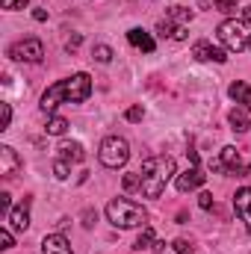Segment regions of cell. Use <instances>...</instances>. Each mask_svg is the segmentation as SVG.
Wrapping results in <instances>:
<instances>
[{"mask_svg": "<svg viewBox=\"0 0 251 254\" xmlns=\"http://www.w3.org/2000/svg\"><path fill=\"white\" fill-rule=\"evenodd\" d=\"M89 95H92V77L86 71H80V74H71L65 80H57L42 95V110L45 113H54L60 104H83Z\"/></svg>", "mask_w": 251, "mask_h": 254, "instance_id": "1", "label": "cell"}, {"mask_svg": "<svg viewBox=\"0 0 251 254\" xmlns=\"http://www.w3.org/2000/svg\"><path fill=\"white\" fill-rule=\"evenodd\" d=\"M178 172H175V160L172 157H148L145 163H142V172H139V178H142V195L145 198H160L166 187H169V181L175 178Z\"/></svg>", "mask_w": 251, "mask_h": 254, "instance_id": "2", "label": "cell"}, {"mask_svg": "<svg viewBox=\"0 0 251 254\" xmlns=\"http://www.w3.org/2000/svg\"><path fill=\"white\" fill-rule=\"evenodd\" d=\"M107 219H110V225H116V228H145V222H148V210L142 207V204H136V201H130V198H113L110 204H107Z\"/></svg>", "mask_w": 251, "mask_h": 254, "instance_id": "3", "label": "cell"}, {"mask_svg": "<svg viewBox=\"0 0 251 254\" xmlns=\"http://www.w3.org/2000/svg\"><path fill=\"white\" fill-rule=\"evenodd\" d=\"M219 39H222V45L231 51V54H240V51H246L251 42V27L246 21H237V18H228V21H222L219 24Z\"/></svg>", "mask_w": 251, "mask_h": 254, "instance_id": "4", "label": "cell"}, {"mask_svg": "<svg viewBox=\"0 0 251 254\" xmlns=\"http://www.w3.org/2000/svg\"><path fill=\"white\" fill-rule=\"evenodd\" d=\"M98 157H101V163L107 169H122V166H127V160H130V145H127V139H122V136H107L101 142V148H98Z\"/></svg>", "mask_w": 251, "mask_h": 254, "instance_id": "5", "label": "cell"}, {"mask_svg": "<svg viewBox=\"0 0 251 254\" xmlns=\"http://www.w3.org/2000/svg\"><path fill=\"white\" fill-rule=\"evenodd\" d=\"M213 169L216 172H222V175H249L251 172V166H243L240 163V151L237 148H222V154L213 160Z\"/></svg>", "mask_w": 251, "mask_h": 254, "instance_id": "6", "label": "cell"}, {"mask_svg": "<svg viewBox=\"0 0 251 254\" xmlns=\"http://www.w3.org/2000/svg\"><path fill=\"white\" fill-rule=\"evenodd\" d=\"M9 57L18 60V63H42L45 48H42L39 39H21V42H15V45L9 48Z\"/></svg>", "mask_w": 251, "mask_h": 254, "instance_id": "7", "label": "cell"}, {"mask_svg": "<svg viewBox=\"0 0 251 254\" xmlns=\"http://www.w3.org/2000/svg\"><path fill=\"white\" fill-rule=\"evenodd\" d=\"M204 181H207V175L198 166H192L184 175L175 178V187H178V192H192V190H198V187H204Z\"/></svg>", "mask_w": 251, "mask_h": 254, "instance_id": "8", "label": "cell"}, {"mask_svg": "<svg viewBox=\"0 0 251 254\" xmlns=\"http://www.w3.org/2000/svg\"><path fill=\"white\" fill-rule=\"evenodd\" d=\"M192 57L198 60V63H228V54L222 51V48H213L210 42H198L195 48H192Z\"/></svg>", "mask_w": 251, "mask_h": 254, "instance_id": "9", "label": "cell"}, {"mask_svg": "<svg viewBox=\"0 0 251 254\" xmlns=\"http://www.w3.org/2000/svg\"><path fill=\"white\" fill-rule=\"evenodd\" d=\"M234 210H237L240 222H246V228L251 231V187L237 190V195H234Z\"/></svg>", "mask_w": 251, "mask_h": 254, "instance_id": "10", "label": "cell"}, {"mask_svg": "<svg viewBox=\"0 0 251 254\" xmlns=\"http://www.w3.org/2000/svg\"><path fill=\"white\" fill-rule=\"evenodd\" d=\"M30 198H24L21 204H15L12 210H9V225L15 228V231H27L30 228Z\"/></svg>", "mask_w": 251, "mask_h": 254, "instance_id": "11", "label": "cell"}, {"mask_svg": "<svg viewBox=\"0 0 251 254\" xmlns=\"http://www.w3.org/2000/svg\"><path fill=\"white\" fill-rule=\"evenodd\" d=\"M18 169H21V157L15 154V148L0 145V175H3V178H12Z\"/></svg>", "mask_w": 251, "mask_h": 254, "instance_id": "12", "label": "cell"}, {"mask_svg": "<svg viewBox=\"0 0 251 254\" xmlns=\"http://www.w3.org/2000/svg\"><path fill=\"white\" fill-rule=\"evenodd\" d=\"M228 95L240 104V110H246L251 113V86L249 83H243V80H237V83H231V89H228Z\"/></svg>", "mask_w": 251, "mask_h": 254, "instance_id": "13", "label": "cell"}, {"mask_svg": "<svg viewBox=\"0 0 251 254\" xmlns=\"http://www.w3.org/2000/svg\"><path fill=\"white\" fill-rule=\"evenodd\" d=\"M127 42L133 45V48H139V51H145V54H154V39H151V33H145V30H139V27H133V30H127Z\"/></svg>", "mask_w": 251, "mask_h": 254, "instance_id": "14", "label": "cell"}, {"mask_svg": "<svg viewBox=\"0 0 251 254\" xmlns=\"http://www.w3.org/2000/svg\"><path fill=\"white\" fill-rule=\"evenodd\" d=\"M133 249H136V252H148V249H154V252H160V249H166V243H160V240H157V234H154V231H151V228L145 225V228H142V234L136 237V243H133Z\"/></svg>", "mask_w": 251, "mask_h": 254, "instance_id": "15", "label": "cell"}, {"mask_svg": "<svg viewBox=\"0 0 251 254\" xmlns=\"http://www.w3.org/2000/svg\"><path fill=\"white\" fill-rule=\"evenodd\" d=\"M42 254H74V252H71V246H68V240L63 234H51L42 243Z\"/></svg>", "mask_w": 251, "mask_h": 254, "instance_id": "16", "label": "cell"}, {"mask_svg": "<svg viewBox=\"0 0 251 254\" xmlns=\"http://www.w3.org/2000/svg\"><path fill=\"white\" fill-rule=\"evenodd\" d=\"M60 160H68V163H83L86 160V151L80 142H63L60 145Z\"/></svg>", "mask_w": 251, "mask_h": 254, "instance_id": "17", "label": "cell"}, {"mask_svg": "<svg viewBox=\"0 0 251 254\" xmlns=\"http://www.w3.org/2000/svg\"><path fill=\"white\" fill-rule=\"evenodd\" d=\"M228 125H231L234 133H249L251 119H249V113H246V110H231V113H228Z\"/></svg>", "mask_w": 251, "mask_h": 254, "instance_id": "18", "label": "cell"}, {"mask_svg": "<svg viewBox=\"0 0 251 254\" xmlns=\"http://www.w3.org/2000/svg\"><path fill=\"white\" fill-rule=\"evenodd\" d=\"M157 33H160L163 39H178V42H184V39H187V27L172 24V21H160V24H157Z\"/></svg>", "mask_w": 251, "mask_h": 254, "instance_id": "19", "label": "cell"}, {"mask_svg": "<svg viewBox=\"0 0 251 254\" xmlns=\"http://www.w3.org/2000/svg\"><path fill=\"white\" fill-rule=\"evenodd\" d=\"M169 21H178L181 27H187L189 21H192V12H189L187 6H172L169 9Z\"/></svg>", "mask_w": 251, "mask_h": 254, "instance_id": "20", "label": "cell"}, {"mask_svg": "<svg viewBox=\"0 0 251 254\" xmlns=\"http://www.w3.org/2000/svg\"><path fill=\"white\" fill-rule=\"evenodd\" d=\"M45 130H48L51 136H63L65 130H68V122H65L63 116H54V119L48 122V127H45Z\"/></svg>", "mask_w": 251, "mask_h": 254, "instance_id": "21", "label": "cell"}, {"mask_svg": "<svg viewBox=\"0 0 251 254\" xmlns=\"http://www.w3.org/2000/svg\"><path fill=\"white\" fill-rule=\"evenodd\" d=\"M204 6H213V9H219V12H225V15H231V12H237V3L234 0H201Z\"/></svg>", "mask_w": 251, "mask_h": 254, "instance_id": "22", "label": "cell"}, {"mask_svg": "<svg viewBox=\"0 0 251 254\" xmlns=\"http://www.w3.org/2000/svg\"><path fill=\"white\" fill-rule=\"evenodd\" d=\"M92 57H95V60H98L101 65L113 63V48H110V45H95V51H92Z\"/></svg>", "mask_w": 251, "mask_h": 254, "instance_id": "23", "label": "cell"}, {"mask_svg": "<svg viewBox=\"0 0 251 254\" xmlns=\"http://www.w3.org/2000/svg\"><path fill=\"white\" fill-rule=\"evenodd\" d=\"M68 175H71L68 160H57V163H54V178H57V181H68Z\"/></svg>", "mask_w": 251, "mask_h": 254, "instance_id": "24", "label": "cell"}, {"mask_svg": "<svg viewBox=\"0 0 251 254\" xmlns=\"http://www.w3.org/2000/svg\"><path fill=\"white\" fill-rule=\"evenodd\" d=\"M172 249H175V254H195V246H192L189 240H184V237H181V240H175V243H172Z\"/></svg>", "mask_w": 251, "mask_h": 254, "instance_id": "25", "label": "cell"}, {"mask_svg": "<svg viewBox=\"0 0 251 254\" xmlns=\"http://www.w3.org/2000/svg\"><path fill=\"white\" fill-rule=\"evenodd\" d=\"M3 3V9H9V12H18V9H27L30 6V0H0Z\"/></svg>", "mask_w": 251, "mask_h": 254, "instance_id": "26", "label": "cell"}, {"mask_svg": "<svg viewBox=\"0 0 251 254\" xmlns=\"http://www.w3.org/2000/svg\"><path fill=\"white\" fill-rule=\"evenodd\" d=\"M142 116H145V110H142V104H136V107H130L125 113L127 122H142Z\"/></svg>", "mask_w": 251, "mask_h": 254, "instance_id": "27", "label": "cell"}, {"mask_svg": "<svg viewBox=\"0 0 251 254\" xmlns=\"http://www.w3.org/2000/svg\"><path fill=\"white\" fill-rule=\"evenodd\" d=\"M15 246V240H12V234H9V228H0V249H12Z\"/></svg>", "mask_w": 251, "mask_h": 254, "instance_id": "28", "label": "cell"}, {"mask_svg": "<svg viewBox=\"0 0 251 254\" xmlns=\"http://www.w3.org/2000/svg\"><path fill=\"white\" fill-rule=\"evenodd\" d=\"M139 187H142L139 175H125V190H139Z\"/></svg>", "mask_w": 251, "mask_h": 254, "instance_id": "29", "label": "cell"}, {"mask_svg": "<svg viewBox=\"0 0 251 254\" xmlns=\"http://www.w3.org/2000/svg\"><path fill=\"white\" fill-rule=\"evenodd\" d=\"M0 210L9 216V210H12V195L9 192H0Z\"/></svg>", "mask_w": 251, "mask_h": 254, "instance_id": "30", "label": "cell"}, {"mask_svg": "<svg viewBox=\"0 0 251 254\" xmlns=\"http://www.w3.org/2000/svg\"><path fill=\"white\" fill-rule=\"evenodd\" d=\"M198 204H201V210H213V195L210 192H201L198 195Z\"/></svg>", "mask_w": 251, "mask_h": 254, "instance_id": "31", "label": "cell"}, {"mask_svg": "<svg viewBox=\"0 0 251 254\" xmlns=\"http://www.w3.org/2000/svg\"><path fill=\"white\" fill-rule=\"evenodd\" d=\"M0 110H3V130H6V127L12 125V107H9V104H3Z\"/></svg>", "mask_w": 251, "mask_h": 254, "instance_id": "32", "label": "cell"}, {"mask_svg": "<svg viewBox=\"0 0 251 254\" xmlns=\"http://www.w3.org/2000/svg\"><path fill=\"white\" fill-rule=\"evenodd\" d=\"M77 48H80V33H74V36L65 42V51H77Z\"/></svg>", "mask_w": 251, "mask_h": 254, "instance_id": "33", "label": "cell"}, {"mask_svg": "<svg viewBox=\"0 0 251 254\" xmlns=\"http://www.w3.org/2000/svg\"><path fill=\"white\" fill-rule=\"evenodd\" d=\"M33 18H36V21H48V12H45V9H33Z\"/></svg>", "mask_w": 251, "mask_h": 254, "instance_id": "34", "label": "cell"}, {"mask_svg": "<svg viewBox=\"0 0 251 254\" xmlns=\"http://www.w3.org/2000/svg\"><path fill=\"white\" fill-rule=\"evenodd\" d=\"M240 12H243V21H246V24L251 27V6H243Z\"/></svg>", "mask_w": 251, "mask_h": 254, "instance_id": "35", "label": "cell"}, {"mask_svg": "<svg viewBox=\"0 0 251 254\" xmlns=\"http://www.w3.org/2000/svg\"><path fill=\"white\" fill-rule=\"evenodd\" d=\"M249 48H251V42H249Z\"/></svg>", "mask_w": 251, "mask_h": 254, "instance_id": "36", "label": "cell"}]
</instances>
